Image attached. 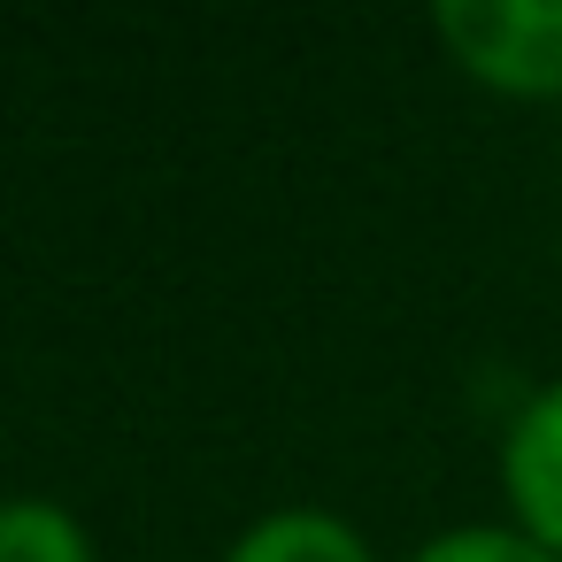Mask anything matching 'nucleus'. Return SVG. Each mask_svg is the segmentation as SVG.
Here are the masks:
<instances>
[{
  "label": "nucleus",
  "instance_id": "nucleus-1",
  "mask_svg": "<svg viewBox=\"0 0 562 562\" xmlns=\"http://www.w3.org/2000/svg\"><path fill=\"white\" fill-rule=\"evenodd\" d=\"M431 24L470 78L508 93H562V0H439Z\"/></svg>",
  "mask_w": 562,
  "mask_h": 562
},
{
  "label": "nucleus",
  "instance_id": "nucleus-2",
  "mask_svg": "<svg viewBox=\"0 0 562 562\" xmlns=\"http://www.w3.org/2000/svg\"><path fill=\"white\" fill-rule=\"evenodd\" d=\"M501 477H508L524 531L562 562V378L516 408V424L501 439Z\"/></svg>",
  "mask_w": 562,
  "mask_h": 562
},
{
  "label": "nucleus",
  "instance_id": "nucleus-3",
  "mask_svg": "<svg viewBox=\"0 0 562 562\" xmlns=\"http://www.w3.org/2000/svg\"><path fill=\"white\" fill-rule=\"evenodd\" d=\"M224 562H370V539L331 508H270L232 539Z\"/></svg>",
  "mask_w": 562,
  "mask_h": 562
},
{
  "label": "nucleus",
  "instance_id": "nucleus-4",
  "mask_svg": "<svg viewBox=\"0 0 562 562\" xmlns=\"http://www.w3.org/2000/svg\"><path fill=\"white\" fill-rule=\"evenodd\" d=\"M0 562H93V539L63 501L16 493L0 501Z\"/></svg>",
  "mask_w": 562,
  "mask_h": 562
},
{
  "label": "nucleus",
  "instance_id": "nucleus-5",
  "mask_svg": "<svg viewBox=\"0 0 562 562\" xmlns=\"http://www.w3.org/2000/svg\"><path fill=\"white\" fill-rule=\"evenodd\" d=\"M408 562H554L524 524H454L439 539H424Z\"/></svg>",
  "mask_w": 562,
  "mask_h": 562
}]
</instances>
